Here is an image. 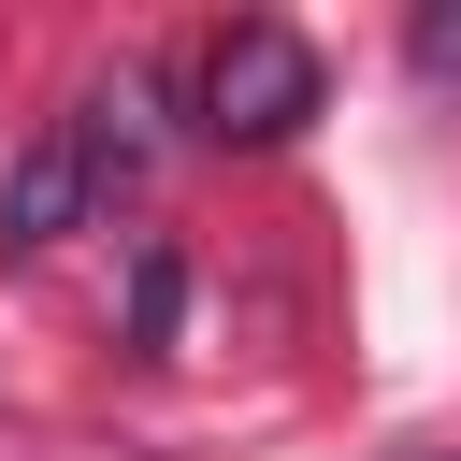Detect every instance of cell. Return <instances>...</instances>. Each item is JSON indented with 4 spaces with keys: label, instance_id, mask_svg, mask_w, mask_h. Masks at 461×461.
<instances>
[{
    "label": "cell",
    "instance_id": "6da1fadb",
    "mask_svg": "<svg viewBox=\"0 0 461 461\" xmlns=\"http://www.w3.org/2000/svg\"><path fill=\"white\" fill-rule=\"evenodd\" d=\"M187 130L202 144H288L303 115H317V43L303 29H274V14H230L216 43H202V72H187Z\"/></svg>",
    "mask_w": 461,
    "mask_h": 461
},
{
    "label": "cell",
    "instance_id": "7a4b0ae2",
    "mask_svg": "<svg viewBox=\"0 0 461 461\" xmlns=\"http://www.w3.org/2000/svg\"><path fill=\"white\" fill-rule=\"evenodd\" d=\"M58 130H72V158H86V187H101V202H115V187H144V173H158V72H130V58H115Z\"/></svg>",
    "mask_w": 461,
    "mask_h": 461
},
{
    "label": "cell",
    "instance_id": "3957f363",
    "mask_svg": "<svg viewBox=\"0 0 461 461\" xmlns=\"http://www.w3.org/2000/svg\"><path fill=\"white\" fill-rule=\"evenodd\" d=\"M86 158H72V130H43V144H14V173H0V245L14 259H43L58 230H86Z\"/></svg>",
    "mask_w": 461,
    "mask_h": 461
},
{
    "label": "cell",
    "instance_id": "277c9868",
    "mask_svg": "<svg viewBox=\"0 0 461 461\" xmlns=\"http://www.w3.org/2000/svg\"><path fill=\"white\" fill-rule=\"evenodd\" d=\"M403 58H418V72H432V86H461V0H432V14H418V29H403Z\"/></svg>",
    "mask_w": 461,
    "mask_h": 461
}]
</instances>
